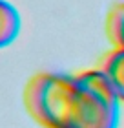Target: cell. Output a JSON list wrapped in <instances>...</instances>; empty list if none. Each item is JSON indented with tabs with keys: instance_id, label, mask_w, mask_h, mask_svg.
Segmentation results:
<instances>
[{
	"instance_id": "2",
	"label": "cell",
	"mask_w": 124,
	"mask_h": 128,
	"mask_svg": "<svg viewBox=\"0 0 124 128\" xmlns=\"http://www.w3.org/2000/svg\"><path fill=\"white\" fill-rule=\"evenodd\" d=\"M100 70L108 77L111 88L117 94L119 101L124 102V50H113L102 60Z\"/></svg>"
},
{
	"instance_id": "4",
	"label": "cell",
	"mask_w": 124,
	"mask_h": 128,
	"mask_svg": "<svg viewBox=\"0 0 124 128\" xmlns=\"http://www.w3.org/2000/svg\"><path fill=\"white\" fill-rule=\"evenodd\" d=\"M106 31L111 44L117 50H124V2L111 8L106 20Z\"/></svg>"
},
{
	"instance_id": "1",
	"label": "cell",
	"mask_w": 124,
	"mask_h": 128,
	"mask_svg": "<svg viewBox=\"0 0 124 128\" xmlns=\"http://www.w3.org/2000/svg\"><path fill=\"white\" fill-rule=\"evenodd\" d=\"M27 112L44 128H117L119 97L102 70L42 72L24 92Z\"/></svg>"
},
{
	"instance_id": "3",
	"label": "cell",
	"mask_w": 124,
	"mask_h": 128,
	"mask_svg": "<svg viewBox=\"0 0 124 128\" xmlns=\"http://www.w3.org/2000/svg\"><path fill=\"white\" fill-rule=\"evenodd\" d=\"M20 31V16L11 4H0V46L5 48L18 37Z\"/></svg>"
}]
</instances>
